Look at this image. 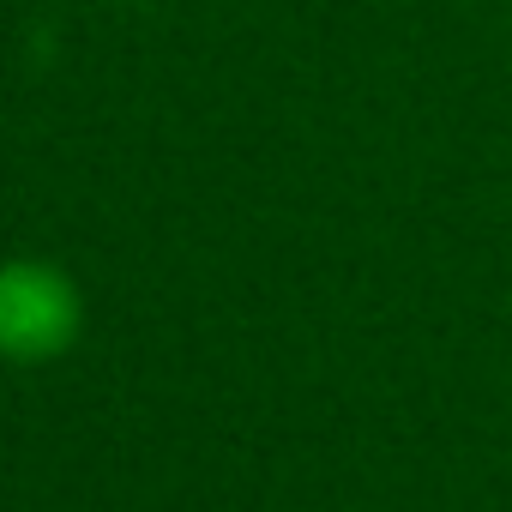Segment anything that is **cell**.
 I'll return each mask as SVG.
<instances>
[{
  "label": "cell",
  "mask_w": 512,
  "mask_h": 512,
  "mask_svg": "<svg viewBox=\"0 0 512 512\" xmlns=\"http://www.w3.org/2000/svg\"><path fill=\"white\" fill-rule=\"evenodd\" d=\"M85 326L79 284L49 260L0 266V356L7 362H55L73 350Z\"/></svg>",
  "instance_id": "1"
}]
</instances>
